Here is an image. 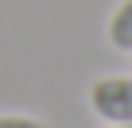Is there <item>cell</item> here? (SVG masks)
<instances>
[{
  "label": "cell",
  "mask_w": 132,
  "mask_h": 128,
  "mask_svg": "<svg viewBox=\"0 0 132 128\" xmlns=\"http://www.w3.org/2000/svg\"><path fill=\"white\" fill-rule=\"evenodd\" d=\"M88 108L108 124H132V76H100L88 88Z\"/></svg>",
  "instance_id": "obj_1"
},
{
  "label": "cell",
  "mask_w": 132,
  "mask_h": 128,
  "mask_svg": "<svg viewBox=\"0 0 132 128\" xmlns=\"http://www.w3.org/2000/svg\"><path fill=\"white\" fill-rule=\"evenodd\" d=\"M108 40L120 52H132V0H124L112 16H108Z\"/></svg>",
  "instance_id": "obj_2"
},
{
  "label": "cell",
  "mask_w": 132,
  "mask_h": 128,
  "mask_svg": "<svg viewBox=\"0 0 132 128\" xmlns=\"http://www.w3.org/2000/svg\"><path fill=\"white\" fill-rule=\"evenodd\" d=\"M0 128H44L36 116H0Z\"/></svg>",
  "instance_id": "obj_3"
},
{
  "label": "cell",
  "mask_w": 132,
  "mask_h": 128,
  "mask_svg": "<svg viewBox=\"0 0 132 128\" xmlns=\"http://www.w3.org/2000/svg\"><path fill=\"white\" fill-rule=\"evenodd\" d=\"M112 128H132V124H112Z\"/></svg>",
  "instance_id": "obj_4"
}]
</instances>
